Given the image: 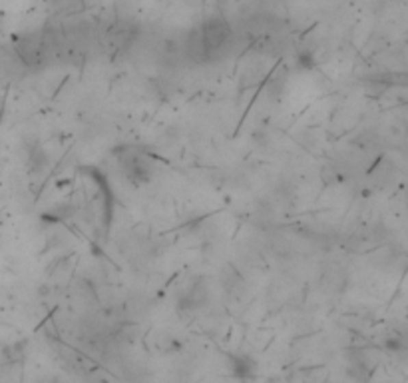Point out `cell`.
<instances>
[{"label": "cell", "instance_id": "obj_1", "mask_svg": "<svg viewBox=\"0 0 408 383\" xmlns=\"http://www.w3.org/2000/svg\"><path fill=\"white\" fill-rule=\"evenodd\" d=\"M124 164H126V172H128L131 180H140V178H146L150 174L148 162L142 156H128L124 160Z\"/></svg>", "mask_w": 408, "mask_h": 383}]
</instances>
